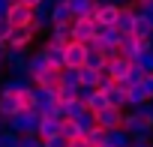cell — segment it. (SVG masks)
Wrapping results in <instances>:
<instances>
[{
	"instance_id": "cell-1",
	"label": "cell",
	"mask_w": 153,
	"mask_h": 147,
	"mask_svg": "<svg viewBox=\"0 0 153 147\" xmlns=\"http://www.w3.org/2000/svg\"><path fill=\"white\" fill-rule=\"evenodd\" d=\"M132 138H153V123L141 117L135 108H123V123H120Z\"/></svg>"
},
{
	"instance_id": "cell-2",
	"label": "cell",
	"mask_w": 153,
	"mask_h": 147,
	"mask_svg": "<svg viewBox=\"0 0 153 147\" xmlns=\"http://www.w3.org/2000/svg\"><path fill=\"white\" fill-rule=\"evenodd\" d=\"M39 120H42V111L39 108H27V111H18L15 117L6 120V129L18 132V135H27V132H36L39 129Z\"/></svg>"
},
{
	"instance_id": "cell-3",
	"label": "cell",
	"mask_w": 153,
	"mask_h": 147,
	"mask_svg": "<svg viewBox=\"0 0 153 147\" xmlns=\"http://www.w3.org/2000/svg\"><path fill=\"white\" fill-rule=\"evenodd\" d=\"M33 42H36L33 24H18V27H12L9 36H6V45H9V48H18V51H30Z\"/></svg>"
},
{
	"instance_id": "cell-4",
	"label": "cell",
	"mask_w": 153,
	"mask_h": 147,
	"mask_svg": "<svg viewBox=\"0 0 153 147\" xmlns=\"http://www.w3.org/2000/svg\"><path fill=\"white\" fill-rule=\"evenodd\" d=\"M27 57H30V51H18V48L6 45V60H3L6 72L9 75H27Z\"/></svg>"
},
{
	"instance_id": "cell-5",
	"label": "cell",
	"mask_w": 153,
	"mask_h": 147,
	"mask_svg": "<svg viewBox=\"0 0 153 147\" xmlns=\"http://www.w3.org/2000/svg\"><path fill=\"white\" fill-rule=\"evenodd\" d=\"M63 57H66V66H69V69H81L84 60H87V45L72 39V42L63 45Z\"/></svg>"
},
{
	"instance_id": "cell-6",
	"label": "cell",
	"mask_w": 153,
	"mask_h": 147,
	"mask_svg": "<svg viewBox=\"0 0 153 147\" xmlns=\"http://www.w3.org/2000/svg\"><path fill=\"white\" fill-rule=\"evenodd\" d=\"M69 30H72V39H75V42H87V39L93 36V15H78V18H72Z\"/></svg>"
},
{
	"instance_id": "cell-7",
	"label": "cell",
	"mask_w": 153,
	"mask_h": 147,
	"mask_svg": "<svg viewBox=\"0 0 153 147\" xmlns=\"http://www.w3.org/2000/svg\"><path fill=\"white\" fill-rule=\"evenodd\" d=\"M33 105L45 114V111H51L54 105H57V90H51V87H36L33 84Z\"/></svg>"
},
{
	"instance_id": "cell-8",
	"label": "cell",
	"mask_w": 153,
	"mask_h": 147,
	"mask_svg": "<svg viewBox=\"0 0 153 147\" xmlns=\"http://www.w3.org/2000/svg\"><path fill=\"white\" fill-rule=\"evenodd\" d=\"M123 123V108H114V105H105L102 111H96V126L102 129H114Z\"/></svg>"
},
{
	"instance_id": "cell-9",
	"label": "cell",
	"mask_w": 153,
	"mask_h": 147,
	"mask_svg": "<svg viewBox=\"0 0 153 147\" xmlns=\"http://www.w3.org/2000/svg\"><path fill=\"white\" fill-rule=\"evenodd\" d=\"M18 111H24V108H21V99H18V93L0 90V117H3V120H9V117H15Z\"/></svg>"
},
{
	"instance_id": "cell-10",
	"label": "cell",
	"mask_w": 153,
	"mask_h": 147,
	"mask_svg": "<svg viewBox=\"0 0 153 147\" xmlns=\"http://www.w3.org/2000/svg\"><path fill=\"white\" fill-rule=\"evenodd\" d=\"M129 66H132V63H129L126 57H114V60H108V63H105V72H108V78H114L117 84H123V87H126Z\"/></svg>"
},
{
	"instance_id": "cell-11",
	"label": "cell",
	"mask_w": 153,
	"mask_h": 147,
	"mask_svg": "<svg viewBox=\"0 0 153 147\" xmlns=\"http://www.w3.org/2000/svg\"><path fill=\"white\" fill-rule=\"evenodd\" d=\"M6 18H9V24L12 27H18V24H30L33 21V6H27V3H15L9 6V12H6Z\"/></svg>"
},
{
	"instance_id": "cell-12",
	"label": "cell",
	"mask_w": 153,
	"mask_h": 147,
	"mask_svg": "<svg viewBox=\"0 0 153 147\" xmlns=\"http://www.w3.org/2000/svg\"><path fill=\"white\" fill-rule=\"evenodd\" d=\"M33 30L36 33H48V27H51V6L48 3H36L33 6Z\"/></svg>"
},
{
	"instance_id": "cell-13",
	"label": "cell",
	"mask_w": 153,
	"mask_h": 147,
	"mask_svg": "<svg viewBox=\"0 0 153 147\" xmlns=\"http://www.w3.org/2000/svg\"><path fill=\"white\" fill-rule=\"evenodd\" d=\"M141 51H144V45H141V39H138V36H132V33H129V36H123V39H120V57H126L129 63H135V60L141 57Z\"/></svg>"
},
{
	"instance_id": "cell-14",
	"label": "cell",
	"mask_w": 153,
	"mask_h": 147,
	"mask_svg": "<svg viewBox=\"0 0 153 147\" xmlns=\"http://www.w3.org/2000/svg\"><path fill=\"white\" fill-rule=\"evenodd\" d=\"M27 87H33V78L30 75H6L3 81H0V90H9V93H21Z\"/></svg>"
},
{
	"instance_id": "cell-15",
	"label": "cell",
	"mask_w": 153,
	"mask_h": 147,
	"mask_svg": "<svg viewBox=\"0 0 153 147\" xmlns=\"http://www.w3.org/2000/svg\"><path fill=\"white\" fill-rule=\"evenodd\" d=\"M51 63H48V57H45V51L39 48V51H30V57H27V75L30 78H36L39 72H45Z\"/></svg>"
},
{
	"instance_id": "cell-16",
	"label": "cell",
	"mask_w": 153,
	"mask_h": 147,
	"mask_svg": "<svg viewBox=\"0 0 153 147\" xmlns=\"http://www.w3.org/2000/svg\"><path fill=\"white\" fill-rule=\"evenodd\" d=\"M114 27H117L123 36H129L132 27H135V6H123L120 15H117V21H114Z\"/></svg>"
},
{
	"instance_id": "cell-17",
	"label": "cell",
	"mask_w": 153,
	"mask_h": 147,
	"mask_svg": "<svg viewBox=\"0 0 153 147\" xmlns=\"http://www.w3.org/2000/svg\"><path fill=\"white\" fill-rule=\"evenodd\" d=\"M60 120H63V117H51V114H42L36 135H39L42 141H45V138H51V135H57V132H60Z\"/></svg>"
},
{
	"instance_id": "cell-18",
	"label": "cell",
	"mask_w": 153,
	"mask_h": 147,
	"mask_svg": "<svg viewBox=\"0 0 153 147\" xmlns=\"http://www.w3.org/2000/svg\"><path fill=\"white\" fill-rule=\"evenodd\" d=\"M105 144H111V147H129L132 135L123 126H114V129H105Z\"/></svg>"
},
{
	"instance_id": "cell-19",
	"label": "cell",
	"mask_w": 153,
	"mask_h": 147,
	"mask_svg": "<svg viewBox=\"0 0 153 147\" xmlns=\"http://www.w3.org/2000/svg\"><path fill=\"white\" fill-rule=\"evenodd\" d=\"M33 84H36V87H51V90H57V87H60V69L48 66L45 72H39V75L33 78Z\"/></svg>"
},
{
	"instance_id": "cell-20",
	"label": "cell",
	"mask_w": 153,
	"mask_h": 147,
	"mask_svg": "<svg viewBox=\"0 0 153 147\" xmlns=\"http://www.w3.org/2000/svg\"><path fill=\"white\" fill-rule=\"evenodd\" d=\"M48 42H54V45H66V42H72V30H69V24H51V27H48Z\"/></svg>"
},
{
	"instance_id": "cell-21",
	"label": "cell",
	"mask_w": 153,
	"mask_h": 147,
	"mask_svg": "<svg viewBox=\"0 0 153 147\" xmlns=\"http://www.w3.org/2000/svg\"><path fill=\"white\" fill-rule=\"evenodd\" d=\"M42 51H45V57H48V63H51L54 69H63V66H66V57H63V45L45 42V45H42Z\"/></svg>"
},
{
	"instance_id": "cell-22",
	"label": "cell",
	"mask_w": 153,
	"mask_h": 147,
	"mask_svg": "<svg viewBox=\"0 0 153 147\" xmlns=\"http://www.w3.org/2000/svg\"><path fill=\"white\" fill-rule=\"evenodd\" d=\"M150 33H153V18H147V15H141V12L135 9V27H132V36L147 39Z\"/></svg>"
},
{
	"instance_id": "cell-23",
	"label": "cell",
	"mask_w": 153,
	"mask_h": 147,
	"mask_svg": "<svg viewBox=\"0 0 153 147\" xmlns=\"http://www.w3.org/2000/svg\"><path fill=\"white\" fill-rule=\"evenodd\" d=\"M99 78H102V72L93 69V66H81L78 69V84L81 87H99Z\"/></svg>"
},
{
	"instance_id": "cell-24",
	"label": "cell",
	"mask_w": 153,
	"mask_h": 147,
	"mask_svg": "<svg viewBox=\"0 0 153 147\" xmlns=\"http://www.w3.org/2000/svg\"><path fill=\"white\" fill-rule=\"evenodd\" d=\"M117 15H120V6H114V3L96 6V12H93V18H96V21H102V24H114V21H117Z\"/></svg>"
},
{
	"instance_id": "cell-25",
	"label": "cell",
	"mask_w": 153,
	"mask_h": 147,
	"mask_svg": "<svg viewBox=\"0 0 153 147\" xmlns=\"http://www.w3.org/2000/svg\"><path fill=\"white\" fill-rule=\"evenodd\" d=\"M141 102H147V93L141 84H129L126 87V108H138Z\"/></svg>"
},
{
	"instance_id": "cell-26",
	"label": "cell",
	"mask_w": 153,
	"mask_h": 147,
	"mask_svg": "<svg viewBox=\"0 0 153 147\" xmlns=\"http://www.w3.org/2000/svg\"><path fill=\"white\" fill-rule=\"evenodd\" d=\"M60 135H63L66 141H75V138H84V132L78 129V123H75L72 117H63V120H60Z\"/></svg>"
},
{
	"instance_id": "cell-27",
	"label": "cell",
	"mask_w": 153,
	"mask_h": 147,
	"mask_svg": "<svg viewBox=\"0 0 153 147\" xmlns=\"http://www.w3.org/2000/svg\"><path fill=\"white\" fill-rule=\"evenodd\" d=\"M72 9L66 6V3H57V6H51V24H72Z\"/></svg>"
},
{
	"instance_id": "cell-28",
	"label": "cell",
	"mask_w": 153,
	"mask_h": 147,
	"mask_svg": "<svg viewBox=\"0 0 153 147\" xmlns=\"http://www.w3.org/2000/svg\"><path fill=\"white\" fill-rule=\"evenodd\" d=\"M66 6L72 9V15L78 18V15H93L96 6H93V0H66Z\"/></svg>"
},
{
	"instance_id": "cell-29",
	"label": "cell",
	"mask_w": 153,
	"mask_h": 147,
	"mask_svg": "<svg viewBox=\"0 0 153 147\" xmlns=\"http://www.w3.org/2000/svg\"><path fill=\"white\" fill-rule=\"evenodd\" d=\"M72 120H75V123H78V129H81V132H90V129L96 126V114H93L90 108H81L78 114H75V117H72Z\"/></svg>"
},
{
	"instance_id": "cell-30",
	"label": "cell",
	"mask_w": 153,
	"mask_h": 147,
	"mask_svg": "<svg viewBox=\"0 0 153 147\" xmlns=\"http://www.w3.org/2000/svg\"><path fill=\"white\" fill-rule=\"evenodd\" d=\"M99 39L105 42V45H120V39H123V33L114 27V24H105L102 30H99Z\"/></svg>"
},
{
	"instance_id": "cell-31",
	"label": "cell",
	"mask_w": 153,
	"mask_h": 147,
	"mask_svg": "<svg viewBox=\"0 0 153 147\" xmlns=\"http://www.w3.org/2000/svg\"><path fill=\"white\" fill-rule=\"evenodd\" d=\"M105 57H102V51L99 48H87V60H84V66H93V69H99V72H105Z\"/></svg>"
},
{
	"instance_id": "cell-32",
	"label": "cell",
	"mask_w": 153,
	"mask_h": 147,
	"mask_svg": "<svg viewBox=\"0 0 153 147\" xmlns=\"http://www.w3.org/2000/svg\"><path fill=\"white\" fill-rule=\"evenodd\" d=\"M60 87H81V84H78V69L63 66V69H60Z\"/></svg>"
},
{
	"instance_id": "cell-33",
	"label": "cell",
	"mask_w": 153,
	"mask_h": 147,
	"mask_svg": "<svg viewBox=\"0 0 153 147\" xmlns=\"http://www.w3.org/2000/svg\"><path fill=\"white\" fill-rule=\"evenodd\" d=\"M105 105H108V96H105V93H102V90L96 87V90H93V96L87 99V105H84V108H90V111L96 114V111H102Z\"/></svg>"
},
{
	"instance_id": "cell-34",
	"label": "cell",
	"mask_w": 153,
	"mask_h": 147,
	"mask_svg": "<svg viewBox=\"0 0 153 147\" xmlns=\"http://www.w3.org/2000/svg\"><path fill=\"white\" fill-rule=\"evenodd\" d=\"M144 75H147V69H144L141 63H132V66H129V75H126V87H129V84H141Z\"/></svg>"
},
{
	"instance_id": "cell-35",
	"label": "cell",
	"mask_w": 153,
	"mask_h": 147,
	"mask_svg": "<svg viewBox=\"0 0 153 147\" xmlns=\"http://www.w3.org/2000/svg\"><path fill=\"white\" fill-rule=\"evenodd\" d=\"M84 141H87L90 147H99V144H105V129H102V126H93L90 132H84Z\"/></svg>"
},
{
	"instance_id": "cell-36",
	"label": "cell",
	"mask_w": 153,
	"mask_h": 147,
	"mask_svg": "<svg viewBox=\"0 0 153 147\" xmlns=\"http://www.w3.org/2000/svg\"><path fill=\"white\" fill-rule=\"evenodd\" d=\"M21 135L12 132V129H0V147H18Z\"/></svg>"
},
{
	"instance_id": "cell-37",
	"label": "cell",
	"mask_w": 153,
	"mask_h": 147,
	"mask_svg": "<svg viewBox=\"0 0 153 147\" xmlns=\"http://www.w3.org/2000/svg\"><path fill=\"white\" fill-rule=\"evenodd\" d=\"M18 147H42V138H39L36 132H27V135H21Z\"/></svg>"
},
{
	"instance_id": "cell-38",
	"label": "cell",
	"mask_w": 153,
	"mask_h": 147,
	"mask_svg": "<svg viewBox=\"0 0 153 147\" xmlns=\"http://www.w3.org/2000/svg\"><path fill=\"white\" fill-rule=\"evenodd\" d=\"M99 51H102V57H105V60L120 57V45H105V42H102V45H99Z\"/></svg>"
},
{
	"instance_id": "cell-39",
	"label": "cell",
	"mask_w": 153,
	"mask_h": 147,
	"mask_svg": "<svg viewBox=\"0 0 153 147\" xmlns=\"http://www.w3.org/2000/svg\"><path fill=\"white\" fill-rule=\"evenodd\" d=\"M18 99H21V108H24V111H27V108H36V105H33V87L21 90V93H18Z\"/></svg>"
},
{
	"instance_id": "cell-40",
	"label": "cell",
	"mask_w": 153,
	"mask_h": 147,
	"mask_svg": "<svg viewBox=\"0 0 153 147\" xmlns=\"http://www.w3.org/2000/svg\"><path fill=\"white\" fill-rule=\"evenodd\" d=\"M66 144H69V141H66V138H63V135H60V132H57V135H51V138H45V141H42V147H66Z\"/></svg>"
},
{
	"instance_id": "cell-41",
	"label": "cell",
	"mask_w": 153,
	"mask_h": 147,
	"mask_svg": "<svg viewBox=\"0 0 153 147\" xmlns=\"http://www.w3.org/2000/svg\"><path fill=\"white\" fill-rule=\"evenodd\" d=\"M135 111H138V114H141V117H147V120H150V123H153V99H147V102H141V105H138V108H135Z\"/></svg>"
},
{
	"instance_id": "cell-42",
	"label": "cell",
	"mask_w": 153,
	"mask_h": 147,
	"mask_svg": "<svg viewBox=\"0 0 153 147\" xmlns=\"http://www.w3.org/2000/svg\"><path fill=\"white\" fill-rule=\"evenodd\" d=\"M135 63H141L147 72H153V51H141V57H138Z\"/></svg>"
},
{
	"instance_id": "cell-43",
	"label": "cell",
	"mask_w": 153,
	"mask_h": 147,
	"mask_svg": "<svg viewBox=\"0 0 153 147\" xmlns=\"http://www.w3.org/2000/svg\"><path fill=\"white\" fill-rule=\"evenodd\" d=\"M9 30H12V24H9V18H6V15H0V42H6V36H9Z\"/></svg>"
},
{
	"instance_id": "cell-44",
	"label": "cell",
	"mask_w": 153,
	"mask_h": 147,
	"mask_svg": "<svg viewBox=\"0 0 153 147\" xmlns=\"http://www.w3.org/2000/svg\"><path fill=\"white\" fill-rule=\"evenodd\" d=\"M141 87H144V93H147V99H153V72H147V75H144V81H141Z\"/></svg>"
},
{
	"instance_id": "cell-45",
	"label": "cell",
	"mask_w": 153,
	"mask_h": 147,
	"mask_svg": "<svg viewBox=\"0 0 153 147\" xmlns=\"http://www.w3.org/2000/svg\"><path fill=\"white\" fill-rule=\"evenodd\" d=\"M93 90H96V87H78V102H81V105H87V99L93 96Z\"/></svg>"
},
{
	"instance_id": "cell-46",
	"label": "cell",
	"mask_w": 153,
	"mask_h": 147,
	"mask_svg": "<svg viewBox=\"0 0 153 147\" xmlns=\"http://www.w3.org/2000/svg\"><path fill=\"white\" fill-rule=\"evenodd\" d=\"M150 144H153V138H132L129 147H150Z\"/></svg>"
},
{
	"instance_id": "cell-47",
	"label": "cell",
	"mask_w": 153,
	"mask_h": 147,
	"mask_svg": "<svg viewBox=\"0 0 153 147\" xmlns=\"http://www.w3.org/2000/svg\"><path fill=\"white\" fill-rule=\"evenodd\" d=\"M12 3H15V0H0V15H6V12H9V6H12Z\"/></svg>"
},
{
	"instance_id": "cell-48",
	"label": "cell",
	"mask_w": 153,
	"mask_h": 147,
	"mask_svg": "<svg viewBox=\"0 0 153 147\" xmlns=\"http://www.w3.org/2000/svg\"><path fill=\"white\" fill-rule=\"evenodd\" d=\"M66 147H90V144H87V141H84V138H75V141H69V144H66Z\"/></svg>"
},
{
	"instance_id": "cell-49",
	"label": "cell",
	"mask_w": 153,
	"mask_h": 147,
	"mask_svg": "<svg viewBox=\"0 0 153 147\" xmlns=\"http://www.w3.org/2000/svg\"><path fill=\"white\" fill-rule=\"evenodd\" d=\"M141 45H144V51H153V33H150L147 39H141Z\"/></svg>"
},
{
	"instance_id": "cell-50",
	"label": "cell",
	"mask_w": 153,
	"mask_h": 147,
	"mask_svg": "<svg viewBox=\"0 0 153 147\" xmlns=\"http://www.w3.org/2000/svg\"><path fill=\"white\" fill-rule=\"evenodd\" d=\"M3 60H6V42H0V72H3Z\"/></svg>"
},
{
	"instance_id": "cell-51",
	"label": "cell",
	"mask_w": 153,
	"mask_h": 147,
	"mask_svg": "<svg viewBox=\"0 0 153 147\" xmlns=\"http://www.w3.org/2000/svg\"><path fill=\"white\" fill-rule=\"evenodd\" d=\"M111 3H114V6H120V9H123V6H132V0H111Z\"/></svg>"
},
{
	"instance_id": "cell-52",
	"label": "cell",
	"mask_w": 153,
	"mask_h": 147,
	"mask_svg": "<svg viewBox=\"0 0 153 147\" xmlns=\"http://www.w3.org/2000/svg\"><path fill=\"white\" fill-rule=\"evenodd\" d=\"M42 3H48V6H57V3H66V0H42Z\"/></svg>"
},
{
	"instance_id": "cell-53",
	"label": "cell",
	"mask_w": 153,
	"mask_h": 147,
	"mask_svg": "<svg viewBox=\"0 0 153 147\" xmlns=\"http://www.w3.org/2000/svg\"><path fill=\"white\" fill-rule=\"evenodd\" d=\"M18 3H27V6H36V3H42V0H18Z\"/></svg>"
},
{
	"instance_id": "cell-54",
	"label": "cell",
	"mask_w": 153,
	"mask_h": 147,
	"mask_svg": "<svg viewBox=\"0 0 153 147\" xmlns=\"http://www.w3.org/2000/svg\"><path fill=\"white\" fill-rule=\"evenodd\" d=\"M135 3H147V0H135Z\"/></svg>"
},
{
	"instance_id": "cell-55",
	"label": "cell",
	"mask_w": 153,
	"mask_h": 147,
	"mask_svg": "<svg viewBox=\"0 0 153 147\" xmlns=\"http://www.w3.org/2000/svg\"><path fill=\"white\" fill-rule=\"evenodd\" d=\"M99 147H111V144H99Z\"/></svg>"
},
{
	"instance_id": "cell-56",
	"label": "cell",
	"mask_w": 153,
	"mask_h": 147,
	"mask_svg": "<svg viewBox=\"0 0 153 147\" xmlns=\"http://www.w3.org/2000/svg\"><path fill=\"white\" fill-rule=\"evenodd\" d=\"M150 147H153V144H150Z\"/></svg>"
}]
</instances>
